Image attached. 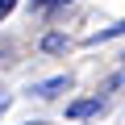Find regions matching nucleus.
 <instances>
[{"instance_id":"4","label":"nucleus","mask_w":125,"mask_h":125,"mask_svg":"<svg viewBox=\"0 0 125 125\" xmlns=\"http://www.w3.org/2000/svg\"><path fill=\"white\" fill-rule=\"evenodd\" d=\"M42 50H50V54H58V50H67V38H58V33H50V38L42 42Z\"/></svg>"},{"instance_id":"2","label":"nucleus","mask_w":125,"mask_h":125,"mask_svg":"<svg viewBox=\"0 0 125 125\" xmlns=\"http://www.w3.org/2000/svg\"><path fill=\"white\" fill-rule=\"evenodd\" d=\"M92 113H100V100H75L67 108V117H92Z\"/></svg>"},{"instance_id":"3","label":"nucleus","mask_w":125,"mask_h":125,"mask_svg":"<svg viewBox=\"0 0 125 125\" xmlns=\"http://www.w3.org/2000/svg\"><path fill=\"white\" fill-rule=\"evenodd\" d=\"M117 33H125V21H121V25H113V29H100V33H92L88 42L96 46V42H108V38H117Z\"/></svg>"},{"instance_id":"6","label":"nucleus","mask_w":125,"mask_h":125,"mask_svg":"<svg viewBox=\"0 0 125 125\" xmlns=\"http://www.w3.org/2000/svg\"><path fill=\"white\" fill-rule=\"evenodd\" d=\"M9 108V92H0V113H4Z\"/></svg>"},{"instance_id":"7","label":"nucleus","mask_w":125,"mask_h":125,"mask_svg":"<svg viewBox=\"0 0 125 125\" xmlns=\"http://www.w3.org/2000/svg\"><path fill=\"white\" fill-rule=\"evenodd\" d=\"M46 4H62V0H46Z\"/></svg>"},{"instance_id":"1","label":"nucleus","mask_w":125,"mask_h":125,"mask_svg":"<svg viewBox=\"0 0 125 125\" xmlns=\"http://www.w3.org/2000/svg\"><path fill=\"white\" fill-rule=\"evenodd\" d=\"M67 88H71V79H67V75H54V79H46V83H33V96L54 100L58 92H67Z\"/></svg>"},{"instance_id":"5","label":"nucleus","mask_w":125,"mask_h":125,"mask_svg":"<svg viewBox=\"0 0 125 125\" xmlns=\"http://www.w3.org/2000/svg\"><path fill=\"white\" fill-rule=\"evenodd\" d=\"M13 4H17V0H0V17H4V13H13Z\"/></svg>"}]
</instances>
